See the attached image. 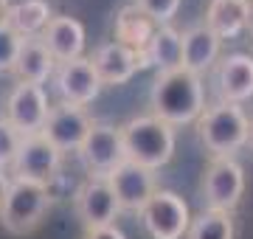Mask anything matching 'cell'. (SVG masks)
Returning <instances> with one entry per match:
<instances>
[{"label": "cell", "mask_w": 253, "mask_h": 239, "mask_svg": "<svg viewBox=\"0 0 253 239\" xmlns=\"http://www.w3.org/2000/svg\"><path fill=\"white\" fill-rule=\"evenodd\" d=\"M245 194V169L234 158H214L203 175V200L208 211L231 214L242 202Z\"/></svg>", "instance_id": "6"}, {"label": "cell", "mask_w": 253, "mask_h": 239, "mask_svg": "<svg viewBox=\"0 0 253 239\" xmlns=\"http://www.w3.org/2000/svg\"><path fill=\"white\" fill-rule=\"evenodd\" d=\"M51 17H54V14H51V6H48L45 0H20V3L9 6L6 26H9L17 37L28 40V37H40V34L45 31Z\"/></svg>", "instance_id": "22"}, {"label": "cell", "mask_w": 253, "mask_h": 239, "mask_svg": "<svg viewBox=\"0 0 253 239\" xmlns=\"http://www.w3.org/2000/svg\"><path fill=\"white\" fill-rule=\"evenodd\" d=\"M48 208H51L48 186L28 183V180H11L9 192L3 197V205H0V225L14 237H26V234L40 228Z\"/></svg>", "instance_id": "4"}, {"label": "cell", "mask_w": 253, "mask_h": 239, "mask_svg": "<svg viewBox=\"0 0 253 239\" xmlns=\"http://www.w3.org/2000/svg\"><path fill=\"white\" fill-rule=\"evenodd\" d=\"M79 158L93 177H104L107 180L126 160L121 132L116 127H110V124H93L84 144L79 147Z\"/></svg>", "instance_id": "9"}, {"label": "cell", "mask_w": 253, "mask_h": 239, "mask_svg": "<svg viewBox=\"0 0 253 239\" xmlns=\"http://www.w3.org/2000/svg\"><path fill=\"white\" fill-rule=\"evenodd\" d=\"M42 42H45L48 54L54 56V62H71V59H79L82 51H84V26H82L76 17H51L48 20L45 31H42Z\"/></svg>", "instance_id": "17"}, {"label": "cell", "mask_w": 253, "mask_h": 239, "mask_svg": "<svg viewBox=\"0 0 253 239\" xmlns=\"http://www.w3.org/2000/svg\"><path fill=\"white\" fill-rule=\"evenodd\" d=\"M84 239H126L124 231L118 225H107V228H96V231H84Z\"/></svg>", "instance_id": "27"}, {"label": "cell", "mask_w": 253, "mask_h": 239, "mask_svg": "<svg viewBox=\"0 0 253 239\" xmlns=\"http://www.w3.org/2000/svg\"><path fill=\"white\" fill-rule=\"evenodd\" d=\"M152 116L166 121L169 127H183L200 119V113L206 110V87L203 79L189 71H169L158 74L152 84Z\"/></svg>", "instance_id": "1"}, {"label": "cell", "mask_w": 253, "mask_h": 239, "mask_svg": "<svg viewBox=\"0 0 253 239\" xmlns=\"http://www.w3.org/2000/svg\"><path fill=\"white\" fill-rule=\"evenodd\" d=\"M93 127V119L87 116L84 107H73V104H56L48 110L45 127H42V138L59 152H79V147L84 144L87 132Z\"/></svg>", "instance_id": "10"}, {"label": "cell", "mask_w": 253, "mask_h": 239, "mask_svg": "<svg viewBox=\"0 0 253 239\" xmlns=\"http://www.w3.org/2000/svg\"><path fill=\"white\" fill-rule=\"evenodd\" d=\"M248 147L253 149V119H248Z\"/></svg>", "instance_id": "30"}, {"label": "cell", "mask_w": 253, "mask_h": 239, "mask_svg": "<svg viewBox=\"0 0 253 239\" xmlns=\"http://www.w3.org/2000/svg\"><path fill=\"white\" fill-rule=\"evenodd\" d=\"M73 205H76V214H79L84 231L116 225V217L121 211L116 202V194L104 177H87L73 197Z\"/></svg>", "instance_id": "11"}, {"label": "cell", "mask_w": 253, "mask_h": 239, "mask_svg": "<svg viewBox=\"0 0 253 239\" xmlns=\"http://www.w3.org/2000/svg\"><path fill=\"white\" fill-rule=\"evenodd\" d=\"M54 56L48 54L45 42L40 37H28L23 40L17 54V62H14V74L20 76V82L26 84H42L54 76Z\"/></svg>", "instance_id": "19"}, {"label": "cell", "mask_w": 253, "mask_h": 239, "mask_svg": "<svg viewBox=\"0 0 253 239\" xmlns=\"http://www.w3.org/2000/svg\"><path fill=\"white\" fill-rule=\"evenodd\" d=\"M186 239H234V220L222 211H203L197 220L189 222Z\"/></svg>", "instance_id": "23"}, {"label": "cell", "mask_w": 253, "mask_h": 239, "mask_svg": "<svg viewBox=\"0 0 253 239\" xmlns=\"http://www.w3.org/2000/svg\"><path fill=\"white\" fill-rule=\"evenodd\" d=\"M180 56H183L180 31L174 26H158L149 45L144 48L146 68H155L158 74H169V71L180 68Z\"/></svg>", "instance_id": "21"}, {"label": "cell", "mask_w": 253, "mask_h": 239, "mask_svg": "<svg viewBox=\"0 0 253 239\" xmlns=\"http://www.w3.org/2000/svg\"><path fill=\"white\" fill-rule=\"evenodd\" d=\"M155 28H158V23L152 17H146L135 3L124 6L116 14V42H121L124 48L135 51V54H144V48L149 45Z\"/></svg>", "instance_id": "20"}, {"label": "cell", "mask_w": 253, "mask_h": 239, "mask_svg": "<svg viewBox=\"0 0 253 239\" xmlns=\"http://www.w3.org/2000/svg\"><path fill=\"white\" fill-rule=\"evenodd\" d=\"M20 141H23V135L0 116V172H6L11 166V160L20 149Z\"/></svg>", "instance_id": "25"}, {"label": "cell", "mask_w": 253, "mask_h": 239, "mask_svg": "<svg viewBox=\"0 0 253 239\" xmlns=\"http://www.w3.org/2000/svg\"><path fill=\"white\" fill-rule=\"evenodd\" d=\"M48 110L51 107H48L45 90L40 84L20 82V84H14V90L6 99V116L3 119L9 121L23 138H28V135H40L42 132Z\"/></svg>", "instance_id": "8"}, {"label": "cell", "mask_w": 253, "mask_h": 239, "mask_svg": "<svg viewBox=\"0 0 253 239\" xmlns=\"http://www.w3.org/2000/svg\"><path fill=\"white\" fill-rule=\"evenodd\" d=\"M9 0H0V26H6V14H9Z\"/></svg>", "instance_id": "29"}, {"label": "cell", "mask_w": 253, "mask_h": 239, "mask_svg": "<svg viewBox=\"0 0 253 239\" xmlns=\"http://www.w3.org/2000/svg\"><path fill=\"white\" fill-rule=\"evenodd\" d=\"M180 48H183L180 68L194 76H203L206 71H211L217 65L219 51H222V40L214 31H208L206 26H194L180 34Z\"/></svg>", "instance_id": "16"}, {"label": "cell", "mask_w": 253, "mask_h": 239, "mask_svg": "<svg viewBox=\"0 0 253 239\" xmlns=\"http://www.w3.org/2000/svg\"><path fill=\"white\" fill-rule=\"evenodd\" d=\"M248 31H251V40H253V6H251V17H248Z\"/></svg>", "instance_id": "31"}, {"label": "cell", "mask_w": 253, "mask_h": 239, "mask_svg": "<svg viewBox=\"0 0 253 239\" xmlns=\"http://www.w3.org/2000/svg\"><path fill=\"white\" fill-rule=\"evenodd\" d=\"M214 90L225 104H245L253 99V56L228 54L214 65Z\"/></svg>", "instance_id": "13"}, {"label": "cell", "mask_w": 253, "mask_h": 239, "mask_svg": "<svg viewBox=\"0 0 253 239\" xmlns=\"http://www.w3.org/2000/svg\"><path fill=\"white\" fill-rule=\"evenodd\" d=\"M110 189L116 194V202L121 211H129V214H141L144 205L149 202L155 192H158V180H155V172L144 169L138 163H124L118 166L116 172L107 177Z\"/></svg>", "instance_id": "12"}, {"label": "cell", "mask_w": 253, "mask_h": 239, "mask_svg": "<svg viewBox=\"0 0 253 239\" xmlns=\"http://www.w3.org/2000/svg\"><path fill=\"white\" fill-rule=\"evenodd\" d=\"M197 135L214 158H234V152L248 147V116L242 104L217 101L206 107L197 119Z\"/></svg>", "instance_id": "3"}, {"label": "cell", "mask_w": 253, "mask_h": 239, "mask_svg": "<svg viewBox=\"0 0 253 239\" xmlns=\"http://www.w3.org/2000/svg\"><path fill=\"white\" fill-rule=\"evenodd\" d=\"M135 6L158 26H172V20L180 11V0H135Z\"/></svg>", "instance_id": "24"}, {"label": "cell", "mask_w": 253, "mask_h": 239, "mask_svg": "<svg viewBox=\"0 0 253 239\" xmlns=\"http://www.w3.org/2000/svg\"><path fill=\"white\" fill-rule=\"evenodd\" d=\"M9 183H11V177L6 175V172H0V205H3V197L9 192Z\"/></svg>", "instance_id": "28"}, {"label": "cell", "mask_w": 253, "mask_h": 239, "mask_svg": "<svg viewBox=\"0 0 253 239\" xmlns=\"http://www.w3.org/2000/svg\"><path fill=\"white\" fill-rule=\"evenodd\" d=\"M20 45H23V37H17L9 26H0V74L14 71Z\"/></svg>", "instance_id": "26"}, {"label": "cell", "mask_w": 253, "mask_h": 239, "mask_svg": "<svg viewBox=\"0 0 253 239\" xmlns=\"http://www.w3.org/2000/svg\"><path fill=\"white\" fill-rule=\"evenodd\" d=\"M90 65L96 71V76H99L101 87H104V84L129 82L138 71L146 68V59L144 54H135V51H129V48H124L121 42L113 40V42H104V45H99L93 51Z\"/></svg>", "instance_id": "15"}, {"label": "cell", "mask_w": 253, "mask_h": 239, "mask_svg": "<svg viewBox=\"0 0 253 239\" xmlns=\"http://www.w3.org/2000/svg\"><path fill=\"white\" fill-rule=\"evenodd\" d=\"M118 132H121L124 155L129 163L158 172L161 166L172 160L177 135H174V127H169L166 121L155 116H138V119H129L124 127H118Z\"/></svg>", "instance_id": "2"}, {"label": "cell", "mask_w": 253, "mask_h": 239, "mask_svg": "<svg viewBox=\"0 0 253 239\" xmlns=\"http://www.w3.org/2000/svg\"><path fill=\"white\" fill-rule=\"evenodd\" d=\"M138 217L152 239H183L191 222L186 200L169 189H158Z\"/></svg>", "instance_id": "5"}, {"label": "cell", "mask_w": 253, "mask_h": 239, "mask_svg": "<svg viewBox=\"0 0 253 239\" xmlns=\"http://www.w3.org/2000/svg\"><path fill=\"white\" fill-rule=\"evenodd\" d=\"M251 6V0H208L203 26L208 31H214L219 40H234L248 28Z\"/></svg>", "instance_id": "18"}, {"label": "cell", "mask_w": 253, "mask_h": 239, "mask_svg": "<svg viewBox=\"0 0 253 239\" xmlns=\"http://www.w3.org/2000/svg\"><path fill=\"white\" fill-rule=\"evenodd\" d=\"M54 82H56V93H59L62 104H73V107L90 104L101 93L99 76L93 71L90 59H84V56L59 65L54 71Z\"/></svg>", "instance_id": "14"}, {"label": "cell", "mask_w": 253, "mask_h": 239, "mask_svg": "<svg viewBox=\"0 0 253 239\" xmlns=\"http://www.w3.org/2000/svg\"><path fill=\"white\" fill-rule=\"evenodd\" d=\"M62 166V152L54 149L42 135H28L20 141V149L11 160V180H28V183L48 186Z\"/></svg>", "instance_id": "7"}]
</instances>
